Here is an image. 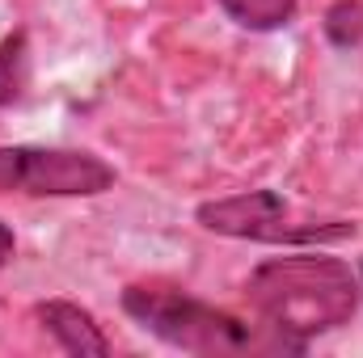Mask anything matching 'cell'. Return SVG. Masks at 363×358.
Wrapping results in <instances>:
<instances>
[{"mask_svg":"<svg viewBox=\"0 0 363 358\" xmlns=\"http://www.w3.org/2000/svg\"><path fill=\"white\" fill-rule=\"evenodd\" d=\"M359 278H363V270H359Z\"/></svg>","mask_w":363,"mask_h":358,"instance_id":"cell-10","label":"cell"},{"mask_svg":"<svg viewBox=\"0 0 363 358\" xmlns=\"http://www.w3.org/2000/svg\"><path fill=\"white\" fill-rule=\"evenodd\" d=\"M123 312L140 321L161 342L178 346L186 354H300L304 342L279 333L274 325H245L203 299H190L174 287H127Z\"/></svg>","mask_w":363,"mask_h":358,"instance_id":"cell-2","label":"cell"},{"mask_svg":"<svg viewBox=\"0 0 363 358\" xmlns=\"http://www.w3.org/2000/svg\"><path fill=\"white\" fill-rule=\"evenodd\" d=\"M199 224L220 236L237 241H274V245H300V241H342L355 236V224H304L287 228V202L274 190H250L237 198L203 202Z\"/></svg>","mask_w":363,"mask_h":358,"instance_id":"cell-4","label":"cell"},{"mask_svg":"<svg viewBox=\"0 0 363 358\" xmlns=\"http://www.w3.org/2000/svg\"><path fill=\"white\" fill-rule=\"evenodd\" d=\"M114 185V169L72 148H0V190L34 198H89Z\"/></svg>","mask_w":363,"mask_h":358,"instance_id":"cell-3","label":"cell"},{"mask_svg":"<svg viewBox=\"0 0 363 358\" xmlns=\"http://www.w3.org/2000/svg\"><path fill=\"white\" fill-rule=\"evenodd\" d=\"M220 8L245 30H279L296 17V0H220Z\"/></svg>","mask_w":363,"mask_h":358,"instance_id":"cell-6","label":"cell"},{"mask_svg":"<svg viewBox=\"0 0 363 358\" xmlns=\"http://www.w3.org/2000/svg\"><path fill=\"white\" fill-rule=\"evenodd\" d=\"M325 38L342 51L363 42V0H334L325 13Z\"/></svg>","mask_w":363,"mask_h":358,"instance_id":"cell-8","label":"cell"},{"mask_svg":"<svg viewBox=\"0 0 363 358\" xmlns=\"http://www.w3.org/2000/svg\"><path fill=\"white\" fill-rule=\"evenodd\" d=\"M13 258V228L9 224H0V266Z\"/></svg>","mask_w":363,"mask_h":358,"instance_id":"cell-9","label":"cell"},{"mask_svg":"<svg viewBox=\"0 0 363 358\" xmlns=\"http://www.w3.org/2000/svg\"><path fill=\"white\" fill-rule=\"evenodd\" d=\"M30 81V51H26V34H9L0 42V105H13Z\"/></svg>","mask_w":363,"mask_h":358,"instance_id":"cell-7","label":"cell"},{"mask_svg":"<svg viewBox=\"0 0 363 358\" xmlns=\"http://www.w3.org/2000/svg\"><path fill=\"white\" fill-rule=\"evenodd\" d=\"M250 304L279 333L308 346V337L342 329L359 308V282L338 258L291 253L271 258L245 282Z\"/></svg>","mask_w":363,"mask_h":358,"instance_id":"cell-1","label":"cell"},{"mask_svg":"<svg viewBox=\"0 0 363 358\" xmlns=\"http://www.w3.org/2000/svg\"><path fill=\"white\" fill-rule=\"evenodd\" d=\"M38 321L47 325V333H51L68 354H77V358H106L110 354V342H106V333L97 329V321H93L85 308L68 304V299L43 304V308H38Z\"/></svg>","mask_w":363,"mask_h":358,"instance_id":"cell-5","label":"cell"}]
</instances>
